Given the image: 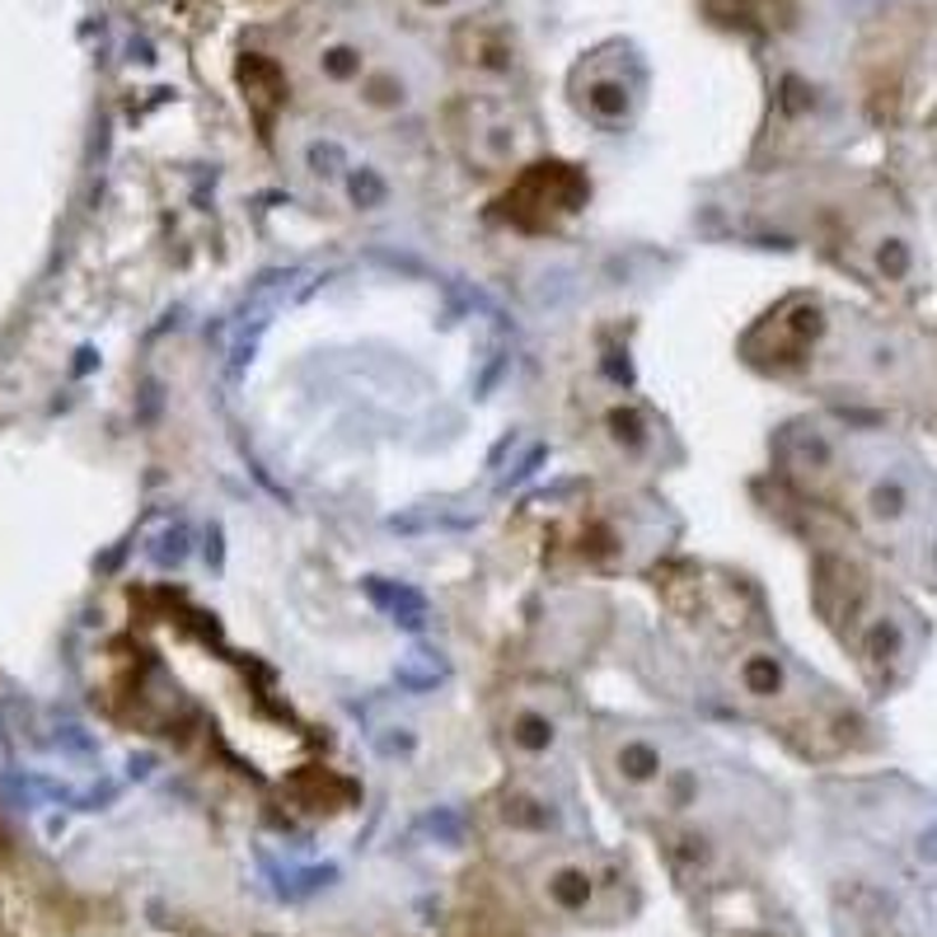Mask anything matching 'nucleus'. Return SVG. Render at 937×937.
Here are the masks:
<instances>
[{"label": "nucleus", "mask_w": 937, "mask_h": 937, "mask_svg": "<svg viewBox=\"0 0 937 937\" xmlns=\"http://www.w3.org/2000/svg\"><path fill=\"white\" fill-rule=\"evenodd\" d=\"M301 291H305L301 272H291V277H272L263 291H254V301L244 305V314L235 319V329H231V365H244V357L258 348V333L272 324V314H277L282 305H291Z\"/></svg>", "instance_id": "nucleus-1"}, {"label": "nucleus", "mask_w": 937, "mask_h": 937, "mask_svg": "<svg viewBox=\"0 0 937 937\" xmlns=\"http://www.w3.org/2000/svg\"><path fill=\"white\" fill-rule=\"evenodd\" d=\"M919 858H924V862H937V830H928V834L919 839Z\"/></svg>", "instance_id": "nucleus-21"}, {"label": "nucleus", "mask_w": 937, "mask_h": 937, "mask_svg": "<svg viewBox=\"0 0 937 937\" xmlns=\"http://www.w3.org/2000/svg\"><path fill=\"white\" fill-rule=\"evenodd\" d=\"M582 113H590L601 127H619L628 123V113H633V89L619 80V76H596V80H586L582 89Z\"/></svg>", "instance_id": "nucleus-5"}, {"label": "nucleus", "mask_w": 937, "mask_h": 937, "mask_svg": "<svg viewBox=\"0 0 937 937\" xmlns=\"http://www.w3.org/2000/svg\"><path fill=\"white\" fill-rule=\"evenodd\" d=\"M352 89H357V104L361 108L384 113V118H390V113H403L408 104H413V85H408L394 71V66H371V71H365Z\"/></svg>", "instance_id": "nucleus-4"}, {"label": "nucleus", "mask_w": 937, "mask_h": 937, "mask_svg": "<svg viewBox=\"0 0 937 937\" xmlns=\"http://www.w3.org/2000/svg\"><path fill=\"white\" fill-rule=\"evenodd\" d=\"M371 745L380 750L384 760L413 755V731H408V726H375V731H371Z\"/></svg>", "instance_id": "nucleus-19"}, {"label": "nucleus", "mask_w": 937, "mask_h": 937, "mask_svg": "<svg viewBox=\"0 0 937 937\" xmlns=\"http://www.w3.org/2000/svg\"><path fill=\"white\" fill-rule=\"evenodd\" d=\"M338 188L348 193V202H352L357 212H380V207H390V178H384L380 169H371V165H352L348 174H342Z\"/></svg>", "instance_id": "nucleus-11"}, {"label": "nucleus", "mask_w": 937, "mask_h": 937, "mask_svg": "<svg viewBox=\"0 0 937 937\" xmlns=\"http://www.w3.org/2000/svg\"><path fill=\"white\" fill-rule=\"evenodd\" d=\"M460 52H465V66H474V71H484V76H507L511 71V42L497 29H465Z\"/></svg>", "instance_id": "nucleus-10"}, {"label": "nucleus", "mask_w": 937, "mask_h": 937, "mask_svg": "<svg viewBox=\"0 0 937 937\" xmlns=\"http://www.w3.org/2000/svg\"><path fill=\"white\" fill-rule=\"evenodd\" d=\"M365 596H371V605L390 619L394 628L403 633H422L427 619H431V609H427V596L422 590H413L408 582H390V577H365Z\"/></svg>", "instance_id": "nucleus-2"}, {"label": "nucleus", "mask_w": 937, "mask_h": 937, "mask_svg": "<svg viewBox=\"0 0 937 937\" xmlns=\"http://www.w3.org/2000/svg\"><path fill=\"white\" fill-rule=\"evenodd\" d=\"M413 6L427 14H446V10H455V0H413Z\"/></svg>", "instance_id": "nucleus-22"}, {"label": "nucleus", "mask_w": 937, "mask_h": 937, "mask_svg": "<svg viewBox=\"0 0 937 937\" xmlns=\"http://www.w3.org/2000/svg\"><path fill=\"white\" fill-rule=\"evenodd\" d=\"M867 254H872L877 277H886V282H905L909 272H914V248H909V240H905V235H896V231L877 235Z\"/></svg>", "instance_id": "nucleus-13"}, {"label": "nucleus", "mask_w": 937, "mask_h": 937, "mask_svg": "<svg viewBox=\"0 0 937 937\" xmlns=\"http://www.w3.org/2000/svg\"><path fill=\"white\" fill-rule=\"evenodd\" d=\"M862 652L877 661V666H890L900 652H905V633H900V624L896 619H872L867 624V643H862Z\"/></svg>", "instance_id": "nucleus-17"}, {"label": "nucleus", "mask_w": 937, "mask_h": 937, "mask_svg": "<svg viewBox=\"0 0 937 937\" xmlns=\"http://www.w3.org/2000/svg\"><path fill=\"white\" fill-rule=\"evenodd\" d=\"M146 554L159 567H178L183 558H188V525H183V520H165V525H159V539L146 548Z\"/></svg>", "instance_id": "nucleus-18"}, {"label": "nucleus", "mask_w": 937, "mask_h": 937, "mask_svg": "<svg viewBox=\"0 0 937 937\" xmlns=\"http://www.w3.org/2000/svg\"><path fill=\"white\" fill-rule=\"evenodd\" d=\"M544 896L554 900L563 914H586L590 900H596V877H590L582 862H563V867H554V872H548Z\"/></svg>", "instance_id": "nucleus-8"}, {"label": "nucleus", "mask_w": 937, "mask_h": 937, "mask_svg": "<svg viewBox=\"0 0 937 937\" xmlns=\"http://www.w3.org/2000/svg\"><path fill=\"white\" fill-rule=\"evenodd\" d=\"M365 71H371V57H365L361 42H352V38H324L314 48V76L324 80V85L352 89Z\"/></svg>", "instance_id": "nucleus-3"}, {"label": "nucleus", "mask_w": 937, "mask_h": 937, "mask_svg": "<svg viewBox=\"0 0 937 937\" xmlns=\"http://www.w3.org/2000/svg\"><path fill=\"white\" fill-rule=\"evenodd\" d=\"M783 684H788V671H783L779 656L755 652V656L741 661V690H745L750 699H779Z\"/></svg>", "instance_id": "nucleus-12"}, {"label": "nucleus", "mask_w": 937, "mask_h": 937, "mask_svg": "<svg viewBox=\"0 0 937 937\" xmlns=\"http://www.w3.org/2000/svg\"><path fill=\"white\" fill-rule=\"evenodd\" d=\"M305 169L319 178V183H342V174L352 169V159H348V150H342L338 141H329V136H314V141L305 146Z\"/></svg>", "instance_id": "nucleus-15"}, {"label": "nucleus", "mask_w": 937, "mask_h": 937, "mask_svg": "<svg viewBox=\"0 0 937 937\" xmlns=\"http://www.w3.org/2000/svg\"><path fill=\"white\" fill-rule=\"evenodd\" d=\"M394 680H399V690H413V694H422V690H437V684L446 680V661L437 656V652H408L403 661H399V671H394Z\"/></svg>", "instance_id": "nucleus-14"}, {"label": "nucleus", "mask_w": 937, "mask_h": 937, "mask_svg": "<svg viewBox=\"0 0 937 937\" xmlns=\"http://www.w3.org/2000/svg\"><path fill=\"white\" fill-rule=\"evenodd\" d=\"M478 159H488V165H507V159H516V127L501 123V118L478 123Z\"/></svg>", "instance_id": "nucleus-16"}, {"label": "nucleus", "mask_w": 937, "mask_h": 937, "mask_svg": "<svg viewBox=\"0 0 937 937\" xmlns=\"http://www.w3.org/2000/svg\"><path fill=\"white\" fill-rule=\"evenodd\" d=\"M609 427H614V441H619V446H628V450H643L647 446V427H643V418H637V413H614Z\"/></svg>", "instance_id": "nucleus-20"}, {"label": "nucleus", "mask_w": 937, "mask_h": 937, "mask_svg": "<svg viewBox=\"0 0 937 937\" xmlns=\"http://www.w3.org/2000/svg\"><path fill=\"white\" fill-rule=\"evenodd\" d=\"M614 773L624 779V788H652L661 783V773H666V760H661V750L643 736H628L614 745Z\"/></svg>", "instance_id": "nucleus-6"}, {"label": "nucleus", "mask_w": 937, "mask_h": 937, "mask_svg": "<svg viewBox=\"0 0 937 937\" xmlns=\"http://www.w3.org/2000/svg\"><path fill=\"white\" fill-rule=\"evenodd\" d=\"M909 507H914L909 484H905V478H896V474L872 478L867 492H862V511H867V520H872V525H900L909 516Z\"/></svg>", "instance_id": "nucleus-9"}, {"label": "nucleus", "mask_w": 937, "mask_h": 937, "mask_svg": "<svg viewBox=\"0 0 937 937\" xmlns=\"http://www.w3.org/2000/svg\"><path fill=\"white\" fill-rule=\"evenodd\" d=\"M507 736H511V745L520 750V755H530V760H539V755H548V750L558 745V722L544 713V707H516L511 713V722H507Z\"/></svg>", "instance_id": "nucleus-7"}, {"label": "nucleus", "mask_w": 937, "mask_h": 937, "mask_svg": "<svg viewBox=\"0 0 937 937\" xmlns=\"http://www.w3.org/2000/svg\"><path fill=\"white\" fill-rule=\"evenodd\" d=\"M928 563H933V577H937V544H933V554H928Z\"/></svg>", "instance_id": "nucleus-23"}]
</instances>
